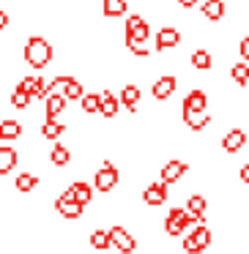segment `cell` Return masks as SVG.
<instances>
[{
	"label": "cell",
	"mask_w": 249,
	"mask_h": 254,
	"mask_svg": "<svg viewBox=\"0 0 249 254\" xmlns=\"http://www.w3.org/2000/svg\"><path fill=\"white\" fill-rule=\"evenodd\" d=\"M205 104H208V99H205L203 90H192V93L183 99V112H197V110H205Z\"/></svg>",
	"instance_id": "ac0fdd59"
},
{
	"label": "cell",
	"mask_w": 249,
	"mask_h": 254,
	"mask_svg": "<svg viewBox=\"0 0 249 254\" xmlns=\"http://www.w3.org/2000/svg\"><path fill=\"white\" fill-rule=\"evenodd\" d=\"M19 88L28 90L33 99H47V93H50V82H47L44 77H39V74H28V77H22Z\"/></svg>",
	"instance_id": "52a82bcc"
},
{
	"label": "cell",
	"mask_w": 249,
	"mask_h": 254,
	"mask_svg": "<svg viewBox=\"0 0 249 254\" xmlns=\"http://www.w3.org/2000/svg\"><path fill=\"white\" fill-rule=\"evenodd\" d=\"M63 131H66V126H63V123H58L55 118H47L44 126H41V137H44V139H58Z\"/></svg>",
	"instance_id": "7402d4cb"
},
{
	"label": "cell",
	"mask_w": 249,
	"mask_h": 254,
	"mask_svg": "<svg viewBox=\"0 0 249 254\" xmlns=\"http://www.w3.org/2000/svg\"><path fill=\"white\" fill-rule=\"evenodd\" d=\"M6 28H8V14H6V11H0V33H3Z\"/></svg>",
	"instance_id": "8d00e7d4"
},
{
	"label": "cell",
	"mask_w": 249,
	"mask_h": 254,
	"mask_svg": "<svg viewBox=\"0 0 249 254\" xmlns=\"http://www.w3.org/2000/svg\"><path fill=\"white\" fill-rule=\"evenodd\" d=\"M83 82H80V79H69V85H66V90H63V96H66V101H80L83 99Z\"/></svg>",
	"instance_id": "4dcf8cb0"
},
{
	"label": "cell",
	"mask_w": 249,
	"mask_h": 254,
	"mask_svg": "<svg viewBox=\"0 0 249 254\" xmlns=\"http://www.w3.org/2000/svg\"><path fill=\"white\" fill-rule=\"evenodd\" d=\"M183 252H186V254H200V252H203V246H197V243L192 241V235H189L186 241H183Z\"/></svg>",
	"instance_id": "e575fe53"
},
{
	"label": "cell",
	"mask_w": 249,
	"mask_h": 254,
	"mask_svg": "<svg viewBox=\"0 0 249 254\" xmlns=\"http://www.w3.org/2000/svg\"><path fill=\"white\" fill-rule=\"evenodd\" d=\"M14 167H17V150L14 148H0V175H8Z\"/></svg>",
	"instance_id": "44dd1931"
},
{
	"label": "cell",
	"mask_w": 249,
	"mask_h": 254,
	"mask_svg": "<svg viewBox=\"0 0 249 254\" xmlns=\"http://www.w3.org/2000/svg\"><path fill=\"white\" fill-rule=\"evenodd\" d=\"M19 137H22V123L11 121V118L0 121V139L3 142H11V139H19Z\"/></svg>",
	"instance_id": "9a60e30c"
},
{
	"label": "cell",
	"mask_w": 249,
	"mask_h": 254,
	"mask_svg": "<svg viewBox=\"0 0 249 254\" xmlns=\"http://www.w3.org/2000/svg\"><path fill=\"white\" fill-rule=\"evenodd\" d=\"M101 11H104L107 19L123 17L126 14V0H101Z\"/></svg>",
	"instance_id": "ffe728a7"
},
{
	"label": "cell",
	"mask_w": 249,
	"mask_h": 254,
	"mask_svg": "<svg viewBox=\"0 0 249 254\" xmlns=\"http://www.w3.org/2000/svg\"><path fill=\"white\" fill-rule=\"evenodd\" d=\"M80 104H83L85 115H99V93H83Z\"/></svg>",
	"instance_id": "4316f807"
},
{
	"label": "cell",
	"mask_w": 249,
	"mask_h": 254,
	"mask_svg": "<svg viewBox=\"0 0 249 254\" xmlns=\"http://www.w3.org/2000/svg\"><path fill=\"white\" fill-rule=\"evenodd\" d=\"M244 145H247V134H244L241 128H233V131L222 139V148H225L227 153H236V150L244 148Z\"/></svg>",
	"instance_id": "2e32d148"
},
{
	"label": "cell",
	"mask_w": 249,
	"mask_h": 254,
	"mask_svg": "<svg viewBox=\"0 0 249 254\" xmlns=\"http://www.w3.org/2000/svg\"><path fill=\"white\" fill-rule=\"evenodd\" d=\"M189 227V213H186V208H172L170 213H167V219H165V232L167 235H183V230Z\"/></svg>",
	"instance_id": "8992f818"
},
{
	"label": "cell",
	"mask_w": 249,
	"mask_h": 254,
	"mask_svg": "<svg viewBox=\"0 0 249 254\" xmlns=\"http://www.w3.org/2000/svg\"><path fill=\"white\" fill-rule=\"evenodd\" d=\"M66 191L72 194L80 205H90V202H93V186H90V183H85V181H72Z\"/></svg>",
	"instance_id": "30bf717a"
},
{
	"label": "cell",
	"mask_w": 249,
	"mask_h": 254,
	"mask_svg": "<svg viewBox=\"0 0 249 254\" xmlns=\"http://www.w3.org/2000/svg\"><path fill=\"white\" fill-rule=\"evenodd\" d=\"M178 3H181V6H183V8H192V6H194V3H197V0H178Z\"/></svg>",
	"instance_id": "74e56055"
},
{
	"label": "cell",
	"mask_w": 249,
	"mask_h": 254,
	"mask_svg": "<svg viewBox=\"0 0 249 254\" xmlns=\"http://www.w3.org/2000/svg\"><path fill=\"white\" fill-rule=\"evenodd\" d=\"M230 77L236 79L238 85H247L249 82V66H247V63H236L233 71H230Z\"/></svg>",
	"instance_id": "d6a6232c"
},
{
	"label": "cell",
	"mask_w": 249,
	"mask_h": 254,
	"mask_svg": "<svg viewBox=\"0 0 249 254\" xmlns=\"http://www.w3.org/2000/svg\"><path fill=\"white\" fill-rule=\"evenodd\" d=\"M175 77L172 74H165V77H159L154 82V99H159V101H165V99H170L172 93H175Z\"/></svg>",
	"instance_id": "4fadbf2b"
},
{
	"label": "cell",
	"mask_w": 249,
	"mask_h": 254,
	"mask_svg": "<svg viewBox=\"0 0 249 254\" xmlns=\"http://www.w3.org/2000/svg\"><path fill=\"white\" fill-rule=\"evenodd\" d=\"M118 186V167L112 164L110 159H104V164H101V170L93 175V189L101 194L112 191V189Z\"/></svg>",
	"instance_id": "7a4b0ae2"
},
{
	"label": "cell",
	"mask_w": 249,
	"mask_h": 254,
	"mask_svg": "<svg viewBox=\"0 0 249 254\" xmlns=\"http://www.w3.org/2000/svg\"><path fill=\"white\" fill-rule=\"evenodd\" d=\"M55 210L63 216V219H69V221H77L80 216H83L85 205H80V202H77V199H74L69 191H63L61 197L55 199Z\"/></svg>",
	"instance_id": "5b68a950"
},
{
	"label": "cell",
	"mask_w": 249,
	"mask_h": 254,
	"mask_svg": "<svg viewBox=\"0 0 249 254\" xmlns=\"http://www.w3.org/2000/svg\"><path fill=\"white\" fill-rule=\"evenodd\" d=\"M151 36L148 30V22H145L143 17H137V14H132V17L126 19V47L132 44H143L145 39Z\"/></svg>",
	"instance_id": "277c9868"
},
{
	"label": "cell",
	"mask_w": 249,
	"mask_h": 254,
	"mask_svg": "<svg viewBox=\"0 0 249 254\" xmlns=\"http://www.w3.org/2000/svg\"><path fill=\"white\" fill-rule=\"evenodd\" d=\"M50 161L55 167H66L69 161H72V150H69L66 145H55V148L50 150Z\"/></svg>",
	"instance_id": "603a6c76"
},
{
	"label": "cell",
	"mask_w": 249,
	"mask_h": 254,
	"mask_svg": "<svg viewBox=\"0 0 249 254\" xmlns=\"http://www.w3.org/2000/svg\"><path fill=\"white\" fill-rule=\"evenodd\" d=\"M238 178H241V181L249 186V164H244V167H241V172H238Z\"/></svg>",
	"instance_id": "d590c367"
},
{
	"label": "cell",
	"mask_w": 249,
	"mask_h": 254,
	"mask_svg": "<svg viewBox=\"0 0 249 254\" xmlns=\"http://www.w3.org/2000/svg\"><path fill=\"white\" fill-rule=\"evenodd\" d=\"M88 241H90V246H93L96 252H104V249H110V232L107 230H93Z\"/></svg>",
	"instance_id": "d4e9b609"
},
{
	"label": "cell",
	"mask_w": 249,
	"mask_h": 254,
	"mask_svg": "<svg viewBox=\"0 0 249 254\" xmlns=\"http://www.w3.org/2000/svg\"><path fill=\"white\" fill-rule=\"evenodd\" d=\"M186 161H181V159H170L165 167H162V181L170 186V183H175V181H181L183 175H186Z\"/></svg>",
	"instance_id": "ba28073f"
},
{
	"label": "cell",
	"mask_w": 249,
	"mask_h": 254,
	"mask_svg": "<svg viewBox=\"0 0 249 254\" xmlns=\"http://www.w3.org/2000/svg\"><path fill=\"white\" fill-rule=\"evenodd\" d=\"M143 199H145V205H151V208L167 202V183H165V181H154V183H151V186L143 191Z\"/></svg>",
	"instance_id": "9c48e42d"
},
{
	"label": "cell",
	"mask_w": 249,
	"mask_h": 254,
	"mask_svg": "<svg viewBox=\"0 0 249 254\" xmlns=\"http://www.w3.org/2000/svg\"><path fill=\"white\" fill-rule=\"evenodd\" d=\"M52 55H55V50H52V44L47 39H41V36H30L28 41H25V63H28L30 68H36V71H41V68H47L52 63Z\"/></svg>",
	"instance_id": "6da1fadb"
},
{
	"label": "cell",
	"mask_w": 249,
	"mask_h": 254,
	"mask_svg": "<svg viewBox=\"0 0 249 254\" xmlns=\"http://www.w3.org/2000/svg\"><path fill=\"white\" fill-rule=\"evenodd\" d=\"M203 14L211 19V22H216V19H222V17H225V3H222V0H205Z\"/></svg>",
	"instance_id": "cb8c5ba5"
},
{
	"label": "cell",
	"mask_w": 249,
	"mask_h": 254,
	"mask_svg": "<svg viewBox=\"0 0 249 254\" xmlns=\"http://www.w3.org/2000/svg\"><path fill=\"white\" fill-rule=\"evenodd\" d=\"M181 44V33H178L175 28H162L159 33H156V50L165 52V50H172V47Z\"/></svg>",
	"instance_id": "7c38bea8"
},
{
	"label": "cell",
	"mask_w": 249,
	"mask_h": 254,
	"mask_svg": "<svg viewBox=\"0 0 249 254\" xmlns=\"http://www.w3.org/2000/svg\"><path fill=\"white\" fill-rule=\"evenodd\" d=\"M192 241L197 243V246L205 249V246L211 243V230H208L205 224H197V227H194V232H192Z\"/></svg>",
	"instance_id": "1f68e13d"
},
{
	"label": "cell",
	"mask_w": 249,
	"mask_h": 254,
	"mask_svg": "<svg viewBox=\"0 0 249 254\" xmlns=\"http://www.w3.org/2000/svg\"><path fill=\"white\" fill-rule=\"evenodd\" d=\"M69 74H58L55 79H50V93H61L63 96V90H66V85H69Z\"/></svg>",
	"instance_id": "836d02e7"
},
{
	"label": "cell",
	"mask_w": 249,
	"mask_h": 254,
	"mask_svg": "<svg viewBox=\"0 0 249 254\" xmlns=\"http://www.w3.org/2000/svg\"><path fill=\"white\" fill-rule=\"evenodd\" d=\"M36 183H39V178L33 175V172H22V175L17 178V183H14V186H17V191H33L36 189Z\"/></svg>",
	"instance_id": "f546056e"
},
{
	"label": "cell",
	"mask_w": 249,
	"mask_h": 254,
	"mask_svg": "<svg viewBox=\"0 0 249 254\" xmlns=\"http://www.w3.org/2000/svg\"><path fill=\"white\" fill-rule=\"evenodd\" d=\"M118 110H121V99H118L115 93H110V90H101L99 93V115L115 118Z\"/></svg>",
	"instance_id": "8fae6325"
},
{
	"label": "cell",
	"mask_w": 249,
	"mask_h": 254,
	"mask_svg": "<svg viewBox=\"0 0 249 254\" xmlns=\"http://www.w3.org/2000/svg\"><path fill=\"white\" fill-rule=\"evenodd\" d=\"M30 101H33V96H30L28 90H22V88L17 85V90L11 93V107H14V110H28Z\"/></svg>",
	"instance_id": "484cf974"
},
{
	"label": "cell",
	"mask_w": 249,
	"mask_h": 254,
	"mask_svg": "<svg viewBox=\"0 0 249 254\" xmlns=\"http://www.w3.org/2000/svg\"><path fill=\"white\" fill-rule=\"evenodd\" d=\"M183 121H186V126L192 128V131H200V128H205L211 123V115H205V110H197V112H183Z\"/></svg>",
	"instance_id": "d6986e66"
},
{
	"label": "cell",
	"mask_w": 249,
	"mask_h": 254,
	"mask_svg": "<svg viewBox=\"0 0 249 254\" xmlns=\"http://www.w3.org/2000/svg\"><path fill=\"white\" fill-rule=\"evenodd\" d=\"M192 66L197 68V71H208V68H211V55H208V50H194V52H192Z\"/></svg>",
	"instance_id": "83f0119b"
},
{
	"label": "cell",
	"mask_w": 249,
	"mask_h": 254,
	"mask_svg": "<svg viewBox=\"0 0 249 254\" xmlns=\"http://www.w3.org/2000/svg\"><path fill=\"white\" fill-rule=\"evenodd\" d=\"M186 213H189V216H197V219H203V216H205V199L200 197V194L189 197V202H186Z\"/></svg>",
	"instance_id": "f1b7e54d"
},
{
	"label": "cell",
	"mask_w": 249,
	"mask_h": 254,
	"mask_svg": "<svg viewBox=\"0 0 249 254\" xmlns=\"http://www.w3.org/2000/svg\"><path fill=\"white\" fill-rule=\"evenodd\" d=\"M121 104L126 107L129 112H137V107H140V88L137 85H126V88L121 90Z\"/></svg>",
	"instance_id": "e0dca14e"
},
{
	"label": "cell",
	"mask_w": 249,
	"mask_h": 254,
	"mask_svg": "<svg viewBox=\"0 0 249 254\" xmlns=\"http://www.w3.org/2000/svg\"><path fill=\"white\" fill-rule=\"evenodd\" d=\"M66 96H61V93H47V99H44V110H47V118H58V115H63L66 112Z\"/></svg>",
	"instance_id": "5bb4252c"
},
{
	"label": "cell",
	"mask_w": 249,
	"mask_h": 254,
	"mask_svg": "<svg viewBox=\"0 0 249 254\" xmlns=\"http://www.w3.org/2000/svg\"><path fill=\"white\" fill-rule=\"evenodd\" d=\"M107 232H110V246H115L121 254H132L134 249H137V241H134L132 232H126V227L112 224Z\"/></svg>",
	"instance_id": "3957f363"
}]
</instances>
